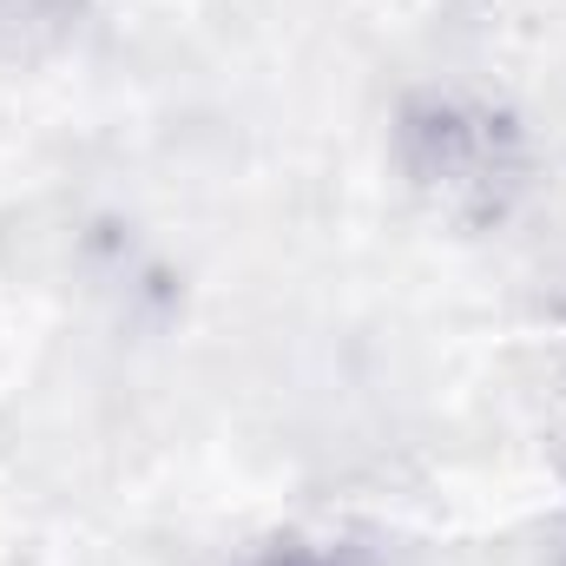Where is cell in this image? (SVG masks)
Masks as SVG:
<instances>
[{
  "instance_id": "3",
  "label": "cell",
  "mask_w": 566,
  "mask_h": 566,
  "mask_svg": "<svg viewBox=\"0 0 566 566\" xmlns=\"http://www.w3.org/2000/svg\"><path fill=\"white\" fill-rule=\"evenodd\" d=\"M80 0H0V40L7 46H27L40 33H60L73 20Z\"/></svg>"
},
{
  "instance_id": "1",
  "label": "cell",
  "mask_w": 566,
  "mask_h": 566,
  "mask_svg": "<svg viewBox=\"0 0 566 566\" xmlns=\"http://www.w3.org/2000/svg\"><path fill=\"white\" fill-rule=\"evenodd\" d=\"M396 165L434 218L461 231L501 224L534 185V139L521 113L474 86H422L396 113Z\"/></svg>"
},
{
  "instance_id": "2",
  "label": "cell",
  "mask_w": 566,
  "mask_h": 566,
  "mask_svg": "<svg viewBox=\"0 0 566 566\" xmlns=\"http://www.w3.org/2000/svg\"><path fill=\"white\" fill-rule=\"evenodd\" d=\"M251 566H382L376 541L349 534V527H296L271 547H258Z\"/></svg>"
}]
</instances>
